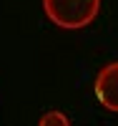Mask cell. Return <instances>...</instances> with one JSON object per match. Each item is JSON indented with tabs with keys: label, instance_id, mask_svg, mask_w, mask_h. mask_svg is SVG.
<instances>
[{
	"label": "cell",
	"instance_id": "cell-1",
	"mask_svg": "<svg viewBox=\"0 0 118 126\" xmlns=\"http://www.w3.org/2000/svg\"><path fill=\"white\" fill-rule=\"evenodd\" d=\"M43 10L60 30H83L101 13V0H43Z\"/></svg>",
	"mask_w": 118,
	"mask_h": 126
},
{
	"label": "cell",
	"instance_id": "cell-2",
	"mask_svg": "<svg viewBox=\"0 0 118 126\" xmlns=\"http://www.w3.org/2000/svg\"><path fill=\"white\" fill-rule=\"evenodd\" d=\"M93 96L105 111L118 113V61H111L95 73Z\"/></svg>",
	"mask_w": 118,
	"mask_h": 126
},
{
	"label": "cell",
	"instance_id": "cell-3",
	"mask_svg": "<svg viewBox=\"0 0 118 126\" xmlns=\"http://www.w3.org/2000/svg\"><path fill=\"white\" fill-rule=\"evenodd\" d=\"M53 124H58V126H68V116L66 113H60V111H48V113H43V119H40V126H53Z\"/></svg>",
	"mask_w": 118,
	"mask_h": 126
}]
</instances>
